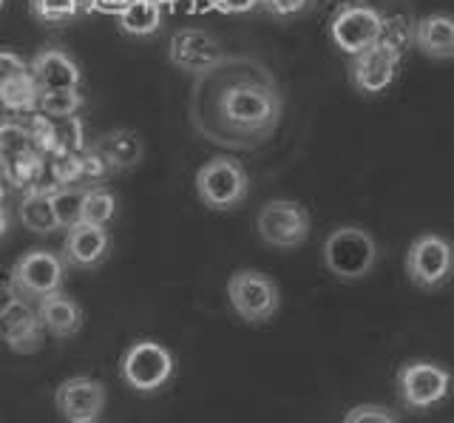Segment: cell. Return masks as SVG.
Returning <instances> with one entry per match:
<instances>
[{"instance_id": "7c38bea8", "label": "cell", "mask_w": 454, "mask_h": 423, "mask_svg": "<svg viewBox=\"0 0 454 423\" xmlns=\"http://www.w3.org/2000/svg\"><path fill=\"white\" fill-rule=\"evenodd\" d=\"M54 403L68 420L99 418L106 409V387L97 378H85V375L66 378L54 392Z\"/></svg>"}, {"instance_id": "f1b7e54d", "label": "cell", "mask_w": 454, "mask_h": 423, "mask_svg": "<svg viewBox=\"0 0 454 423\" xmlns=\"http://www.w3.org/2000/svg\"><path fill=\"white\" fill-rule=\"evenodd\" d=\"M43 171V160H40V151H28L23 157L12 160V165H6V174L14 179V185H28V182H35Z\"/></svg>"}, {"instance_id": "1f68e13d", "label": "cell", "mask_w": 454, "mask_h": 423, "mask_svg": "<svg viewBox=\"0 0 454 423\" xmlns=\"http://www.w3.org/2000/svg\"><path fill=\"white\" fill-rule=\"evenodd\" d=\"M312 4H316V0H262L259 6H264L273 18H293L307 12Z\"/></svg>"}, {"instance_id": "3957f363", "label": "cell", "mask_w": 454, "mask_h": 423, "mask_svg": "<svg viewBox=\"0 0 454 423\" xmlns=\"http://www.w3.org/2000/svg\"><path fill=\"white\" fill-rule=\"evenodd\" d=\"M227 299L233 313L247 324H267L278 313V285L259 270H236L227 278Z\"/></svg>"}, {"instance_id": "ab89813d", "label": "cell", "mask_w": 454, "mask_h": 423, "mask_svg": "<svg viewBox=\"0 0 454 423\" xmlns=\"http://www.w3.org/2000/svg\"><path fill=\"white\" fill-rule=\"evenodd\" d=\"M6 200V185H4V176H0V205H4Z\"/></svg>"}, {"instance_id": "cb8c5ba5", "label": "cell", "mask_w": 454, "mask_h": 423, "mask_svg": "<svg viewBox=\"0 0 454 423\" xmlns=\"http://www.w3.org/2000/svg\"><path fill=\"white\" fill-rule=\"evenodd\" d=\"M35 148V137L28 129H23L18 122H0V160L6 165Z\"/></svg>"}, {"instance_id": "f546056e", "label": "cell", "mask_w": 454, "mask_h": 423, "mask_svg": "<svg viewBox=\"0 0 454 423\" xmlns=\"http://www.w3.org/2000/svg\"><path fill=\"white\" fill-rule=\"evenodd\" d=\"M344 423H401V420H397L395 412H389V409H383V406L361 403V406L349 409Z\"/></svg>"}, {"instance_id": "b9f144b4", "label": "cell", "mask_w": 454, "mask_h": 423, "mask_svg": "<svg viewBox=\"0 0 454 423\" xmlns=\"http://www.w3.org/2000/svg\"><path fill=\"white\" fill-rule=\"evenodd\" d=\"M0 4H4V0H0Z\"/></svg>"}, {"instance_id": "5bb4252c", "label": "cell", "mask_w": 454, "mask_h": 423, "mask_svg": "<svg viewBox=\"0 0 454 423\" xmlns=\"http://www.w3.org/2000/svg\"><path fill=\"white\" fill-rule=\"evenodd\" d=\"M170 60L182 72H207L219 66L222 49L205 29H179L170 40Z\"/></svg>"}, {"instance_id": "277c9868", "label": "cell", "mask_w": 454, "mask_h": 423, "mask_svg": "<svg viewBox=\"0 0 454 423\" xmlns=\"http://www.w3.org/2000/svg\"><path fill=\"white\" fill-rule=\"evenodd\" d=\"M409 281L420 290H437L454 276V245L440 233H423L406 250Z\"/></svg>"}, {"instance_id": "484cf974", "label": "cell", "mask_w": 454, "mask_h": 423, "mask_svg": "<svg viewBox=\"0 0 454 423\" xmlns=\"http://www.w3.org/2000/svg\"><path fill=\"white\" fill-rule=\"evenodd\" d=\"M82 103L80 91H40L37 111L46 117H74Z\"/></svg>"}, {"instance_id": "8992f818", "label": "cell", "mask_w": 454, "mask_h": 423, "mask_svg": "<svg viewBox=\"0 0 454 423\" xmlns=\"http://www.w3.org/2000/svg\"><path fill=\"white\" fill-rule=\"evenodd\" d=\"M247 171L236 160L216 157L196 171V193L210 210H233L247 200Z\"/></svg>"}, {"instance_id": "4dcf8cb0", "label": "cell", "mask_w": 454, "mask_h": 423, "mask_svg": "<svg viewBox=\"0 0 454 423\" xmlns=\"http://www.w3.org/2000/svg\"><path fill=\"white\" fill-rule=\"evenodd\" d=\"M51 171H54L57 185H71V182H77V179L82 176V165H80V157H74V151L57 153Z\"/></svg>"}, {"instance_id": "74e56055", "label": "cell", "mask_w": 454, "mask_h": 423, "mask_svg": "<svg viewBox=\"0 0 454 423\" xmlns=\"http://www.w3.org/2000/svg\"><path fill=\"white\" fill-rule=\"evenodd\" d=\"M364 0H326V6L333 12H340V9H349V6H361Z\"/></svg>"}, {"instance_id": "6da1fadb", "label": "cell", "mask_w": 454, "mask_h": 423, "mask_svg": "<svg viewBox=\"0 0 454 423\" xmlns=\"http://www.w3.org/2000/svg\"><path fill=\"white\" fill-rule=\"evenodd\" d=\"M219 114L239 134H267L278 122L281 97L262 82H233L219 97Z\"/></svg>"}, {"instance_id": "4fadbf2b", "label": "cell", "mask_w": 454, "mask_h": 423, "mask_svg": "<svg viewBox=\"0 0 454 423\" xmlns=\"http://www.w3.org/2000/svg\"><path fill=\"white\" fill-rule=\"evenodd\" d=\"M0 341L20 356L37 352L43 347V324L37 318V309H32L23 299L6 307L0 313Z\"/></svg>"}, {"instance_id": "e0dca14e", "label": "cell", "mask_w": 454, "mask_h": 423, "mask_svg": "<svg viewBox=\"0 0 454 423\" xmlns=\"http://www.w3.org/2000/svg\"><path fill=\"white\" fill-rule=\"evenodd\" d=\"M37 318L43 324V330L57 335V338H71L82 330V309L71 295L54 290L49 295L37 299Z\"/></svg>"}, {"instance_id": "ba28073f", "label": "cell", "mask_w": 454, "mask_h": 423, "mask_svg": "<svg viewBox=\"0 0 454 423\" xmlns=\"http://www.w3.org/2000/svg\"><path fill=\"white\" fill-rule=\"evenodd\" d=\"M397 392H401V401L409 409L423 412V409L449 398L451 372L434 361H409L397 372Z\"/></svg>"}, {"instance_id": "7402d4cb", "label": "cell", "mask_w": 454, "mask_h": 423, "mask_svg": "<svg viewBox=\"0 0 454 423\" xmlns=\"http://www.w3.org/2000/svg\"><path fill=\"white\" fill-rule=\"evenodd\" d=\"M40 100V89L32 74H20L0 86V106L6 111H20V114H35Z\"/></svg>"}, {"instance_id": "60d3db41", "label": "cell", "mask_w": 454, "mask_h": 423, "mask_svg": "<svg viewBox=\"0 0 454 423\" xmlns=\"http://www.w3.org/2000/svg\"><path fill=\"white\" fill-rule=\"evenodd\" d=\"M68 423H99V418H82V420H68Z\"/></svg>"}, {"instance_id": "603a6c76", "label": "cell", "mask_w": 454, "mask_h": 423, "mask_svg": "<svg viewBox=\"0 0 454 423\" xmlns=\"http://www.w3.org/2000/svg\"><path fill=\"white\" fill-rule=\"evenodd\" d=\"M117 214V200L114 193L106 188H89L82 193V210H80V222L85 224H97V228H106V224Z\"/></svg>"}, {"instance_id": "4316f807", "label": "cell", "mask_w": 454, "mask_h": 423, "mask_svg": "<svg viewBox=\"0 0 454 423\" xmlns=\"http://www.w3.org/2000/svg\"><path fill=\"white\" fill-rule=\"evenodd\" d=\"M380 43H387L397 54H403L409 43H415V26L406 20L403 15L395 18H383V29H380Z\"/></svg>"}, {"instance_id": "9c48e42d", "label": "cell", "mask_w": 454, "mask_h": 423, "mask_svg": "<svg viewBox=\"0 0 454 423\" xmlns=\"http://www.w3.org/2000/svg\"><path fill=\"white\" fill-rule=\"evenodd\" d=\"M66 278V262L51 250H28L14 262L9 281L26 299H43L54 290H60Z\"/></svg>"}, {"instance_id": "2e32d148", "label": "cell", "mask_w": 454, "mask_h": 423, "mask_svg": "<svg viewBox=\"0 0 454 423\" xmlns=\"http://www.w3.org/2000/svg\"><path fill=\"white\" fill-rule=\"evenodd\" d=\"M66 242H63V262L71 267H97L108 259L111 250V239L106 228H97V224H85L77 222L66 228Z\"/></svg>"}, {"instance_id": "ffe728a7", "label": "cell", "mask_w": 454, "mask_h": 423, "mask_svg": "<svg viewBox=\"0 0 454 423\" xmlns=\"http://www.w3.org/2000/svg\"><path fill=\"white\" fill-rule=\"evenodd\" d=\"M97 153L106 160V165L111 171H128L142 162V153H145V145L137 131H128V129H117V131H108L103 139L97 143Z\"/></svg>"}, {"instance_id": "836d02e7", "label": "cell", "mask_w": 454, "mask_h": 423, "mask_svg": "<svg viewBox=\"0 0 454 423\" xmlns=\"http://www.w3.org/2000/svg\"><path fill=\"white\" fill-rule=\"evenodd\" d=\"M80 165H82V176H89V179H99L106 171H108V165H106V160L99 157L97 151H91V153H82L80 157Z\"/></svg>"}, {"instance_id": "d590c367", "label": "cell", "mask_w": 454, "mask_h": 423, "mask_svg": "<svg viewBox=\"0 0 454 423\" xmlns=\"http://www.w3.org/2000/svg\"><path fill=\"white\" fill-rule=\"evenodd\" d=\"M20 295H18V290H14V285L6 278V281H0V313H4L6 307H12L14 302H18Z\"/></svg>"}, {"instance_id": "d4e9b609", "label": "cell", "mask_w": 454, "mask_h": 423, "mask_svg": "<svg viewBox=\"0 0 454 423\" xmlns=\"http://www.w3.org/2000/svg\"><path fill=\"white\" fill-rule=\"evenodd\" d=\"M82 193L74 185H57L51 205H54V216H57V228H71V224L80 222V210H82Z\"/></svg>"}, {"instance_id": "83f0119b", "label": "cell", "mask_w": 454, "mask_h": 423, "mask_svg": "<svg viewBox=\"0 0 454 423\" xmlns=\"http://www.w3.org/2000/svg\"><path fill=\"white\" fill-rule=\"evenodd\" d=\"M32 15L46 23H60L80 15L77 0H32Z\"/></svg>"}, {"instance_id": "7a4b0ae2", "label": "cell", "mask_w": 454, "mask_h": 423, "mask_svg": "<svg viewBox=\"0 0 454 423\" xmlns=\"http://www.w3.org/2000/svg\"><path fill=\"white\" fill-rule=\"evenodd\" d=\"M324 264L340 281H361L375 270L378 245L358 224H340L324 242Z\"/></svg>"}, {"instance_id": "52a82bcc", "label": "cell", "mask_w": 454, "mask_h": 423, "mask_svg": "<svg viewBox=\"0 0 454 423\" xmlns=\"http://www.w3.org/2000/svg\"><path fill=\"white\" fill-rule=\"evenodd\" d=\"M309 228L312 222L307 208L293 200H270L255 216V231H259L262 242L281 250L304 245L309 239Z\"/></svg>"}, {"instance_id": "8d00e7d4", "label": "cell", "mask_w": 454, "mask_h": 423, "mask_svg": "<svg viewBox=\"0 0 454 423\" xmlns=\"http://www.w3.org/2000/svg\"><path fill=\"white\" fill-rule=\"evenodd\" d=\"M12 231V214L6 205H0V239H6Z\"/></svg>"}, {"instance_id": "d6986e66", "label": "cell", "mask_w": 454, "mask_h": 423, "mask_svg": "<svg viewBox=\"0 0 454 423\" xmlns=\"http://www.w3.org/2000/svg\"><path fill=\"white\" fill-rule=\"evenodd\" d=\"M57 185H32L26 191L23 202H20V224L26 231L40 233V236H49L57 231V216H54V205H51V196H54Z\"/></svg>"}, {"instance_id": "f35d334b", "label": "cell", "mask_w": 454, "mask_h": 423, "mask_svg": "<svg viewBox=\"0 0 454 423\" xmlns=\"http://www.w3.org/2000/svg\"><path fill=\"white\" fill-rule=\"evenodd\" d=\"M125 4H128V0H97V6H108V9H117V12H120Z\"/></svg>"}, {"instance_id": "e575fe53", "label": "cell", "mask_w": 454, "mask_h": 423, "mask_svg": "<svg viewBox=\"0 0 454 423\" xmlns=\"http://www.w3.org/2000/svg\"><path fill=\"white\" fill-rule=\"evenodd\" d=\"M262 0H213V6L224 12V15H245V12H253Z\"/></svg>"}, {"instance_id": "30bf717a", "label": "cell", "mask_w": 454, "mask_h": 423, "mask_svg": "<svg viewBox=\"0 0 454 423\" xmlns=\"http://www.w3.org/2000/svg\"><path fill=\"white\" fill-rule=\"evenodd\" d=\"M380 29H383L380 12L361 4V6H349V9L335 12L333 23H330V37L340 51L355 58V54H361L364 49L378 43Z\"/></svg>"}, {"instance_id": "d6a6232c", "label": "cell", "mask_w": 454, "mask_h": 423, "mask_svg": "<svg viewBox=\"0 0 454 423\" xmlns=\"http://www.w3.org/2000/svg\"><path fill=\"white\" fill-rule=\"evenodd\" d=\"M20 74H28V63L14 51H0V86Z\"/></svg>"}, {"instance_id": "9a60e30c", "label": "cell", "mask_w": 454, "mask_h": 423, "mask_svg": "<svg viewBox=\"0 0 454 423\" xmlns=\"http://www.w3.org/2000/svg\"><path fill=\"white\" fill-rule=\"evenodd\" d=\"M28 74L35 77L40 91H80L82 74L77 63L60 49H43L28 63Z\"/></svg>"}, {"instance_id": "ac0fdd59", "label": "cell", "mask_w": 454, "mask_h": 423, "mask_svg": "<svg viewBox=\"0 0 454 423\" xmlns=\"http://www.w3.org/2000/svg\"><path fill=\"white\" fill-rule=\"evenodd\" d=\"M415 46L432 60H454V15L434 12L415 23Z\"/></svg>"}, {"instance_id": "8fae6325", "label": "cell", "mask_w": 454, "mask_h": 423, "mask_svg": "<svg viewBox=\"0 0 454 423\" xmlns=\"http://www.w3.org/2000/svg\"><path fill=\"white\" fill-rule=\"evenodd\" d=\"M403 54H397L387 43H378L364 49L361 54H355L349 63V80L352 86L366 97H378L383 91H389V86L397 77V66H401Z\"/></svg>"}, {"instance_id": "44dd1931", "label": "cell", "mask_w": 454, "mask_h": 423, "mask_svg": "<svg viewBox=\"0 0 454 423\" xmlns=\"http://www.w3.org/2000/svg\"><path fill=\"white\" fill-rule=\"evenodd\" d=\"M162 23V6L160 0H128L120 9V26L122 32L134 37H148L160 29Z\"/></svg>"}, {"instance_id": "5b68a950", "label": "cell", "mask_w": 454, "mask_h": 423, "mask_svg": "<svg viewBox=\"0 0 454 423\" xmlns=\"http://www.w3.org/2000/svg\"><path fill=\"white\" fill-rule=\"evenodd\" d=\"M176 361L170 356V349L162 347L160 341H137L125 349V356L120 361L122 380L134 392L151 395L156 389H162L170 378H174Z\"/></svg>"}]
</instances>
